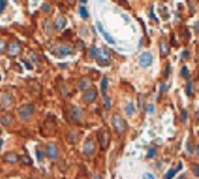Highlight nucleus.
Listing matches in <instances>:
<instances>
[{
    "instance_id": "nucleus-1",
    "label": "nucleus",
    "mask_w": 199,
    "mask_h": 179,
    "mask_svg": "<svg viewBox=\"0 0 199 179\" xmlns=\"http://www.w3.org/2000/svg\"><path fill=\"white\" fill-rule=\"evenodd\" d=\"M34 112H35V106L33 104H27V105H23L21 107H19L18 109V115H19V119L23 122H27L33 118Z\"/></svg>"
},
{
    "instance_id": "nucleus-2",
    "label": "nucleus",
    "mask_w": 199,
    "mask_h": 179,
    "mask_svg": "<svg viewBox=\"0 0 199 179\" xmlns=\"http://www.w3.org/2000/svg\"><path fill=\"white\" fill-rule=\"evenodd\" d=\"M112 123H113V128H114V130H115L118 134L122 135V134L125 133V130H126V121L122 119L120 115H118V114L113 115Z\"/></svg>"
},
{
    "instance_id": "nucleus-3",
    "label": "nucleus",
    "mask_w": 199,
    "mask_h": 179,
    "mask_svg": "<svg viewBox=\"0 0 199 179\" xmlns=\"http://www.w3.org/2000/svg\"><path fill=\"white\" fill-rule=\"evenodd\" d=\"M45 156L50 159V161H57L60 157V149L55 143H48L45 146Z\"/></svg>"
},
{
    "instance_id": "nucleus-4",
    "label": "nucleus",
    "mask_w": 199,
    "mask_h": 179,
    "mask_svg": "<svg viewBox=\"0 0 199 179\" xmlns=\"http://www.w3.org/2000/svg\"><path fill=\"white\" fill-rule=\"evenodd\" d=\"M83 116H84V113H83L82 108H79V107H77V106H73V107L70 109V112H69V118H70V120L73 121V122H76V123L82 122Z\"/></svg>"
},
{
    "instance_id": "nucleus-5",
    "label": "nucleus",
    "mask_w": 199,
    "mask_h": 179,
    "mask_svg": "<svg viewBox=\"0 0 199 179\" xmlns=\"http://www.w3.org/2000/svg\"><path fill=\"white\" fill-rule=\"evenodd\" d=\"M97 98V91L93 87H90V89L85 90L84 91V94H83V100L85 104H92Z\"/></svg>"
},
{
    "instance_id": "nucleus-6",
    "label": "nucleus",
    "mask_w": 199,
    "mask_h": 179,
    "mask_svg": "<svg viewBox=\"0 0 199 179\" xmlns=\"http://www.w3.org/2000/svg\"><path fill=\"white\" fill-rule=\"evenodd\" d=\"M97 60L98 63L101 66H105V65H108L109 64V53L108 50L106 49H98V55H97Z\"/></svg>"
},
{
    "instance_id": "nucleus-7",
    "label": "nucleus",
    "mask_w": 199,
    "mask_h": 179,
    "mask_svg": "<svg viewBox=\"0 0 199 179\" xmlns=\"http://www.w3.org/2000/svg\"><path fill=\"white\" fill-rule=\"evenodd\" d=\"M153 60H154L153 55H151L150 53H147V51H146V53H142V54L140 55L139 64H140L142 67H148V66H150V65H151Z\"/></svg>"
},
{
    "instance_id": "nucleus-8",
    "label": "nucleus",
    "mask_w": 199,
    "mask_h": 179,
    "mask_svg": "<svg viewBox=\"0 0 199 179\" xmlns=\"http://www.w3.org/2000/svg\"><path fill=\"white\" fill-rule=\"evenodd\" d=\"M71 54H72V49H71L69 45H64V44L57 47L56 50L54 51V55H56L57 57H61V58L66 57V56H69V55H71Z\"/></svg>"
},
{
    "instance_id": "nucleus-9",
    "label": "nucleus",
    "mask_w": 199,
    "mask_h": 179,
    "mask_svg": "<svg viewBox=\"0 0 199 179\" xmlns=\"http://www.w3.org/2000/svg\"><path fill=\"white\" fill-rule=\"evenodd\" d=\"M108 131L106 129H100L98 131V140H99V143H100V147L101 149H106L107 144H108Z\"/></svg>"
},
{
    "instance_id": "nucleus-10",
    "label": "nucleus",
    "mask_w": 199,
    "mask_h": 179,
    "mask_svg": "<svg viewBox=\"0 0 199 179\" xmlns=\"http://www.w3.org/2000/svg\"><path fill=\"white\" fill-rule=\"evenodd\" d=\"M95 150H96V144H95V142H93L92 140H87V141L84 143V146H83V152H84V155L91 156V155H93Z\"/></svg>"
},
{
    "instance_id": "nucleus-11",
    "label": "nucleus",
    "mask_w": 199,
    "mask_h": 179,
    "mask_svg": "<svg viewBox=\"0 0 199 179\" xmlns=\"http://www.w3.org/2000/svg\"><path fill=\"white\" fill-rule=\"evenodd\" d=\"M21 53V45L18 42H12L8 45V55L11 57H15Z\"/></svg>"
},
{
    "instance_id": "nucleus-12",
    "label": "nucleus",
    "mask_w": 199,
    "mask_h": 179,
    "mask_svg": "<svg viewBox=\"0 0 199 179\" xmlns=\"http://www.w3.org/2000/svg\"><path fill=\"white\" fill-rule=\"evenodd\" d=\"M4 161L6 163H9V164H15L20 161V156L16 155L15 152H8L4 156Z\"/></svg>"
},
{
    "instance_id": "nucleus-13",
    "label": "nucleus",
    "mask_w": 199,
    "mask_h": 179,
    "mask_svg": "<svg viewBox=\"0 0 199 179\" xmlns=\"http://www.w3.org/2000/svg\"><path fill=\"white\" fill-rule=\"evenodd\" d=\"M97 27H98V29H99V31L102 34V36H104V38L106 40V42H108V43H111V44H114L115 43V40L106 31V30L104 29V27L101 26V23L100 22H97Z\"/></svg>"
},
{
    "instance_id": "nucleus-14",
    "label": "nucleus",
    "mask_w": 199,
    "mask_h": 179,
    "mask_svg": "<svg viewBox=\"0 0 199 179\" xmlns=\"http://www.w3.org/2000/svg\"><path fill=\"white\" fill-rule=\"evenodd\" d=\"M1 102H2L4 107H6V108L11 107V106L13 105V98H12V95L8 94V93H4V94L1 95Z\"/></svg>"
},
{
    "instance_id": "nucleus-15",
    "label": "nucleus",
    "mask_w": 199,
    "mask_h": 179,
    "mask_svg": "<svg viewBox=\"0 0 199 179\" xmlns=\"http://www.w3.org/2000/svg\"><path fill=\"white\" fill-rule=\"evenodd\" d=\"M90 85H91V80L89 78H82L79 82H78V85L77 87L80 91H85V90L90 89Z\"/></svg>"
},
{
    "instance_id": "nucleus-16",
    "label": "nucleus",
    "mask_w": 199,
    "mask_h": 179,
    "mask_svg": "<svg viewBox=\"0 0 199 179\" xmlns=\"http://www.w3.org/2000/svg\"><path fill=\"white\" fill-rule=\"evenodd\" d=\"M66 25V19L64 16H58L55 21V28L57 30H62Z\"/></svg>"
},
{
    "instance_id": "nucleus-17",
    "label": "nucleus",
    "mask_w": 199,
    "mask_h": 179,
    "mask_svg": "<svg viewBox=\"0 0 199 179\" xmlns=\"http://www.w3.org/2000/svg\"><path fill=\"white\" fill-rule=\"evenodd\" d=\"M160 51H161V57H166L169 55V45L166 44V41L160 42Z\"/></svg>"
},
{
    "instance_id": "nucleus-18",
    "label": "nucleus",
    "mask_w": 199,
    "mask_h": 179,
    "mask_svg": "<svg viewBox=\"0 0 199 179\" xmlns=\"http://www.w3.org/2000/svg\"><path fill=\"white\" fill-rule=\"evenodd\" d=\"M12 115H4L1 119H0V122H1V124L2 126H5V127H8V126H11V123H12Z\"/></svg>"
},
{
    "instance_id": "nucleus-19",
    "label": "nucleus",
    "mask_w": 199,
    "mask_h": 179,
    "mask_svg": "<svg viewBox=\"0 0 199 179\" xmlns=\"http://www.w3.org/2000/svg\"><path fill=\"white\" fill-rule=\"evenodd\" d=\"M125 111L127 113V115H133L135 113V107H134V104L133 102H128L127 106L125 107Z\"/></svg>"
},
{
    "instance_id": "nucleus-20",
    "label": "nucleus",
    "mask_w": 199,
    "mask_h": 179,
    "mask_svg": "<svg viewBox=\"0 0 199 179\" xmlns=\"http://www.w3.org/2000/svg\"><path fill=\"white\" fill-rule=\"evenodd\" d=\"M107 84H108V79H107L106 77H105V78H102L100 87H101V93H102V95H104V97L106 95V90H107Z\"/></svg>"
},
{
    "instance_id": "nucleus-21",
    "label": "nucleus",
    "mask_w": 199,
    "mask_h": 179,
    "mask_svg": "<svg viewBox=\"0 0 199 179\" xmlns=\"http://www.w3.org/2000/svg\"><path fill=\"white\" fill-rule=\"evenodd\" d=\"M35 152H36V157H37V161L38 162H42L43 161V158H44V156H45V152H43L42 150L40 149L38 147L35 149Z\"/></svg>"
},
{
    "instance_id": "nucleus-22",
    "label": "nucleus",
    "mask_w": 199,
    "mask_h": 179,
    "mask_svg": "<svg viewBox=\"0 0 199 179\" xmlns=\"http://www.w3.org/2000/svg\"><path fill=\"white\" fill-rule=\"evenodd\" d=\"M68 141H69L71 144H75V143L78 141V137H77L76 133H70V134L68 135Z\"/></svg>"
},
{
    "instance_id": "nucleus-23",
    "label": "nucleus",
    "mask_w": 199,
    "mask_h": 179,
    "mask_svg": "<svg viewBox=\"0 0 199 179\" xmlns=\"http://www.w3.org/2000/svg\"><path fill=\"white\" fill-rule=\"evenodd\" d=\"M97 55H98V49L96 47H91V49L89 51V57L90 58H97Z\"/></svg>"
},
{
    "instance_id": "nucleus-24",
    "label": "nucleus",
    "mask_w": 199,
    "mask_h": 179,
    "mask_svg": "<svg viewBox=\"0 0 199 179\" xmlns=\"http://www.w3.org/2000/svg\"><path fill=\"white\" fill-rule=\"evenodd\" d=\"M20 162L22 163V164H25V165H31L33 162H32V159L28 157V156H21L20 157Z\"/></svg>"
},
{
    "instance_id": "nucleus-25",
    "label": "nucleus",
    "mask_w": 199,
    "mask_h": 179,
    "mask_svg": "<svg viewBox=\"0 0 199 179\" xmlns=\"http://www.w3.org/2000/svg\"><path fill=\"white\" fill-rule=\"evenodd\" d=\"M193 85H192V82L191 80H188V83H186V94L188 95H192V92H193Z\"/></svg>"
},
{
    "instance_id": "nucleus-26",
    "label": "nucleus",
    "mask_w": 199,
    "mask_h": 179,
    "mask_svg": "<svg viewBox=\"0 0 199 179\" xmlns=\"http://www.w3.org/2000/svg\"><path fill=\"white\" fill-rule=\"evenodd\" d=\"M41 9H42L43 12H45V13H50V12H51V6H50L48 2H44V4L41 5Z\"/></svg>"
},
{
    "instance_id": "nucleus-27",
    "label": "nucleus",
    "mask_w": 199,
    "mask_h": 179,
    "mask_svg": "<svg viewBox=\"0 0 199 179\" xmlns=\"http://www.w3.org/2000/svg\"><path fill=\"white\" fill-rule=\"evenodd\" d=\"M79 13H80L82 18H84V19H87V18H89V12L86 11V8H85V7L80 6V7H79Z\"/></svg>"
},
{
    "instance_id": "nucleus-28",
    "label": "nucleus",
    "mask_w": 199,
    "mask_h": 179,
    "mask_svg": "<svg viewBox=\"0 0 199 179\" xmlns=\"http://www.w3.org/2000/svg\"><path fill=\"white\" fill-rule=\"evenodd\" d=\"M104 104H105V108L107 111H109L111 109V100H109V98L107 95L104 97Z\"/></svg>"
},
{
    "instance_id": "nucleus-29",
    "label": "nucleus",
    "mask_w": 199,
    "mask_h": 179,
    "mask_svg": "<svg viewBox=\"0 0 199 179\" xmlns=\"http://www.w3.org/2000/svg\"><path fill=\"white\" fill-rule=\"evenodd\" d=\"M181 76H182V77H185V78L189 77V70H188L186 66H183V67H182V70H181Z\"/></svg>"
},
{
    "instance_id": "nucleus-30",
    "label": "nucleus",
    "mask_w": 199,
    "mask_h": 179,
    "mask_svg": "<svg viewBox=\"0 0 199 179\" xmlns=\"http://www.w3.org/2000/svg\"><path fill=\"white\" fill-rule=\"evenodd\" d=\"M176 171H177V170H173V169H172V170H169V172L166 175L164 179H171L175 175H176Z\"/></svg>"
},
{
    "instance_id": "nucleus-31",
    "label": "nucleus",
    "mask_w": 199,
    "mask_h": 179,
    "mask_svg": "<svg viewBox=\"0 0 199 179\" xmlns=\"http://www.w3.org/2000/svg\"><path fill=\"white\" fill-rule=\"evenodd\" d=\"M6 6H7V0H0V13L5 11Z\"/></svg>"
},
{
    "instance_id": "nucleus-32",
    "label": "nucleus",
    "mask_w": 199,
    "mask_h": 179,
    "mask_svg": "<svg viewBox=\"0 0 199 179\" xmlns=\"http://www.w3.org/2000/svg\"><path fill=\"white\" fill-rule=\"evenodd\" d=\"M155 155H156V149L155 148H150L149 149V151H148V157L149 158H153V157H155Z\"/></svg>"
},
{
    "instance_id": "nucleus-33",
    "label": "nucleus",
    "mask_w": 199,
    "mask_h": 179,
    "mask_svg": "<svg viewBox=\"0 0 199 179\" xmlns=\"http://www.w3.org/2000/svg\"><path fill=\"white\" fill-rule=\"evenodd\" d=\"M188 120V112L185 109H182V122L185 123Z\"/></svg>"
},
{
    "instance_id": "nucleus-34",
    "label": "nucleus",
    "mask_w": 199,
    "mask_h": 179,
    "mask_svg": "<svg viewBox=\"0 0 199 179\" xmlns=\"http://www.w3.org/2000/svg\"><path fill=\"white\" fill-rule=\"evenodd\" d=\"M143 179H156L155 178V176L154 175H151V173H149V172H146V173H143Z\"/></svg>"
},
{
    "instance_id": "nucleus-35",
    "label": "nucleus",
    "mask_w": 199,
    "mask_h": 179,
    "mask_svg": "<svg viewBox=\"0 0 199 179\" xmlns=\"http://www.w3.org/2000/svg\"><path fill=\"white\" fill-rule=\"evenodd\" d=\"M5 47H6V43H5V41H4V40H0V54H2V53H4V50H5Z\"/></svg>"
},
{
    "instance_id": "nucleus-36",
    "label": "nucleus",
    "mask_w": 199,
    "mask_h": 179,
    "mask_svg": "<svg viewBox=\"0 0 199 179\" xmlns=\"http://www.w3.org/2000/svg\"><path fill=\"white\" fill-rule=\"evenodd\" d=\"M23 63H25V66H26L28 70H32V69H33V65H32L29 62H27V60H23Z\"/></svg>"
},
{
    "instance_id": "nucleus-37",
    "label": "nucleus",
    "mask_w": 199,
    "mask_h": 179,
    "mask_svg": "<svg viewBox=\"0 0 199 179\" xmlns=\"http://www.w3.org/2000/svg\"><path fill=\"white\" fill-rule=\"evenodd\" d=\"M169 72H170V64L168 63L166 65V72H164V76H166V77L169 76Z\"/></svg>"
},
{
    "instance_id": "nucleus-38",
    "label": "nucleus",
    "mask_w": 199,
    "mask_h": 179,
    "mask_svg": "<svg viewBox=\"0 0 199 179\" xmlns=\"http://www.w3.org/2000/svg\"><path fill=\"white\" fill-rule=\"evenodd\" d=\"M193 172H195V175L199 177V165H196L195 168H193Z\"/></svg>"
},
{
    "instance_id": "nucleus-39",
    "label": "nucleus",
    "mask_w": 199,
    "mask_h": 179,
    "mask_svg": "<svg viewBox=\"0 0 199 179\" xmlns=\"http://www.w3.org/2000/svg\"><path fill=\"white\" fill-rule=\"evenodd\" d=\"M32 60H33V62L34 63H37V64H38V63H40V60H38V57H37V56H35V55H32Z\"/></svg>"
},
{
    "instance_id": "nucleus-40",
    "label": "nucleus",
    "mask_w": 199,
    "mask_h": 179,
    "mask_svg": "<svg viewBox=\"0 0 199 179\" xmlns=\"http://www.w3.org/2000/svg\"><path fill=\"white\" fill-rule=\"evenodd\" d=\"M148 107H149V108H148V112H149V113H154V111H155L154 106H153V105H149Z\"/></svg>"
},
{
    "instance_id": "nucleus-41",
    "label": "nucleus",
    "mask_w": 199,
    "mask_h": 179,
    "mask_svg": "<svg viewBox=\"0 0 199 179\" xmlns=\"http://www.w3.org/2000/svg\"><path fill=\"white\" fill-rule=\"evenodd\" d=\"M188 56H189V51H188V50H185V51L183 53V55H182V57H183V58H186Z\"/></svg>"
},
{
    "instance_id": "nucleus-42",
    "label": "nucleus",
    "mask_w": 199,
    "mask_h": 179,
    "mask_svg": "<svg viewBox=\"0 0 199 179\" xmlns=\"http://www.w3.org/2000/svg\"><path fill=\"white\" fill-rule=\"evenodd\" d=\"M195 29H196V31H197V33L199 34V21L197 22V23H196V25H195Z\"/></svg>"
},
{
    "instance_id": "nucleus-43",
    "label": "nucleus",
    "mask_w": 199,
    "mask_h": 179,
    "mask_svg": "<svg viewBox=\"0 0 199 179\" xmlns=\"http://www.w3.org/2000/svg\"><path fill=\"white\" fill-rule=\"evenodd\" d=\"M68 2H69L70 5H75V2H76V0H68Z\"/></svg>"
},
{
    "instance_id": "nucleus-44",
    "label": "nucleus",
    "mask_w": 199,
    "mask_h": 179,
    "mask_svg": "<svg viewBox=\"0 0 199 179\" xmlns=\"http://www.w3.org/2000/svg\"><path fill=\"white\" fill-rule=\"evenodd\" d=\"M164 87H166V85H164V84H161V91H166Z\"/></svg>"
},
{
    "instance_id": "nucleus-45",
    "label": "nucleus",
    "mask_w": 199,
    "mask_h": 179,
    "mask_svg": "<svg viewBox=\"0 0 199 179\" xmlns=\"http://www.w3.org/2000/svg\"><path fill=\"white\" fill-rule=\"evenodd\" d=\"M196 153H197V155H199V147H197V148H196Z\"/></svg>"
},
{
    "instance_id": "nucleus-46",
    "label": "nucleus",
    "mask_w": 199,
    "mask_h": 179,
    "mask_svg": "<svg viewBox=\"0 0 199 179\" xmlns=\"http://www.w3.org/2000/svg\"><path fill=\"white\" fill-rule=\"evenodd\" d=\"M1 146H2V140H0V150H1Z\"/></svg>"
},
{
    "instance_id": "nucleus-47",
    "label": "nucleus",
    "mask_w": 199,
    "mask_h": 179,
    "mask_svg": "<svg viewBox=\"0 0 199 179\" xmlns=\"http://www.w3.org/2000/svg\"><path fill=\"white\" fill-rule=\"evenodd\" d=\"M197 120H199V113L197 112Z\"/></svg>"
},
{
    "instance_id": "nucleus-48",
    "label": "nucleus",
    "mask_w": 199,
    "mask_h": 179,
    "mask_svg": "<svg viewBox=\"0 0 199 179\" xmlns=\"http://www.w3.org/2000/svg\"><path fill=\"white\" fill-rule=\"evenodd\" d=\"M0 111H1V106H0Z\"/></svg>"
}]
</instances>
